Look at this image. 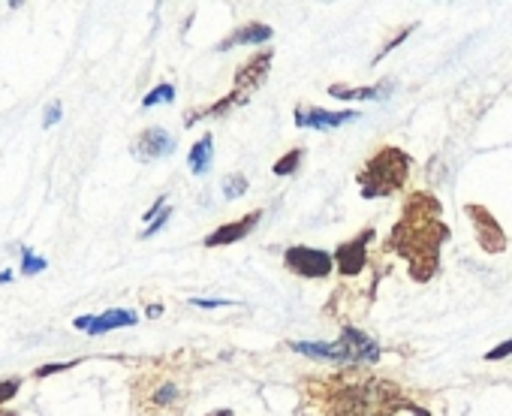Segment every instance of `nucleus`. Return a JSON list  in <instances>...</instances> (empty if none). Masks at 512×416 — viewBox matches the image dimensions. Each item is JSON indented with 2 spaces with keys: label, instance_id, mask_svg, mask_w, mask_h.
<instances>
[{
  "label": "nucleus",
  "instance_id": "1",
  "mask_svg": "<svg viewBox=\"0 0 512 416\" xmlns=\"http://www.w3.org/2000/svg\"><path fill=\"white\" fill-rule=\"evenodd\" d=\"M449 236L452 230L443 221V202L431 190H413L386 239V251L407 263L410 281L428 284L440 272V251Z\"/></svg>",
  "mask_w": 512,
  "mask_h": 416
},
{
  "label": "nucleus",
  "instance_id": "2",
  "mask_svg": "<svg viewBox=\"0 0 512 416\" xmlns=\"http://www.w3.org/2000/svg\"><path fill=\"white\" fill-rule=\"evenodd\" d=\"M410 169H413V157L404 148L383 145L374 157H368V163L356 175L362 199H386L401 193L410 178Z\"/></svg>",
  "mask_w": 512,
  "mask_h": 416
},
{
  "label": "nucleus",
  "instance_id": "3",
  "mask_svg": "<svg viewBox=\"0 0 512 416\" xmlns=\"http://www.w3.org/2000/svg\"><path fill=\"white\" fill-rule=\"evenodd\" d=\"M296 353L311 356V359H329V362H341V365H362V362H377L380 359V344L365 335L356 326H344L341 338L326 344V341H296L290 344Z\"/></svg>",
  "mask_w": 512,
  "mask_h": 416
},
{
  "label": "nucleus",
  "instance_id": "4",
  "mask_svg": "<svg viewBox=\"0 0 512 416\" xmlns=\"http://www.w3.org/2000/svg\"><path fill=\"white\" fill-rule=\"evenodd\" d=\"M272 58H275V52H272V49H266V52H260V55H253L247 64H241V67H238V73H235L232 91H229L223 100H217V103H211V106H205V109H190V115L184 118V124H187V127H193V124H196V121H202V118L226 115L229 109L244 106V103L253 97V91L266 82V76H269V70H272Z\"/></svg>",
  "mask_w": 512,
  "mask_h": 416
},
{
  "label": "nucleus",
  "instance_id": "5",
  "mask_svg": "<svg viewBox=\"0 0 512 416\" xmlns=\"http://www.w3.org/2000/svg\"><path fill=\"white\" fill-rule=\"evenodd\" d=\"M464 215H467V221L473 224L476 245H479V251H482V254L497 257V254H503V251L509 248L506 230L500 227V221L488 212L485 205H479V202H467V205H464Z\"/></svg>",
  "mask_w": 512,
  "mask_h": 416
},
{
  "label": "nucleus",
  "instance_id": "6",
  "mask_svg": "<svg viewBox=\"0 0 512 416\" xmlns=\"http://www.w3.org/2000/svg\"><path fill=\"white\" fill-rule=\"evenodd\" d=\"M284 266L287 272L305 278V281H320V278H329L332 269H335V260L329 251L323 248H308V245H293L287 248L284 254Z\"/></svg>",
  "mask_w": 512,
  "mask_h": 416
},
{
  "label": "nucleus",
  "instance_id": "7",
  "mask_svg": "<svg viewBox=\"0 0 512 416\" xmlns=\"http://www.w3.org/2000/svg\"><path fill=\"white\" fill-rule=\"evenodd\" d=\"M371 242H374V230H362L356 239L338 245V251L332 254V260H335V266H338V272H341L344 278L362 275V269H365V263H368V245H371Z\"/></svg>",
  "mask_w": 512,
  "mask_h": 416
},
{
  "label": "nucleus",
  "instance_id": "8",
  "mask_svg": "<svg viewBox=\"0 0 512 416\" xmlns=\"http://www.w3.org/2000/svg\"><path fill=\"white\" fill-rule=\"evenodd\" d=\"M136 323H139L136 311H124V308H112L106 314H85V317L73 320V326L88 332V335H103V332H112V329L136 326Z\"/></svg>",
  "mask_w": 512,
  "mask_h": 416
},
{
  "label": "nucleus",
  "instance_id": "9",
  "mask_svg": "<svg viewBox=\"0 0 512 416\" xmlns=\"http://www.w3.org/2000/svg\"><path fill=\"white\" fill-rule=\"evenodd\" d=\"M356 118H359V112H329V109H311V106L296 109L299 130H338L344 124H353Z\"/></svg>",
  "mask_w": 512,
  "mask_h": 416
},
{
  "label": "nucleus",
  "instance_id": "10",
  "mask_svg": "<svg viewBox=\"0 0 512 416\" xmlns=\"http://www.w3.org/2000/svg\"><path fill=\"white\" fill-rule=\"evenodd\" d=\"M175 151V139L163 130V127H148L139 133V139L133 142V154L139 160H157V157H169Z\"/></svg>",
  "mask_w": 512,
  "mask_h": 416
},
{
  "label": "nucleus",
  "instance_id": "11",
  "mask_svg": "<svg viewBox=\"0 0 512 416\" xmlns=\"http://www.w3.org/2000/svg\"><path fill=\"white\" fill-rule=\"evenodd\" d=\"M263 221V212H250L247 218H241V221H232V224H223V227H217L214 233H208L205 236V248H223V245H235V242H241L244 236H250L253 233V227Z\"/></svg>",
  "mask_w": 512,
  "mask_h": 416
},
{
  "label": "nucleus",
  "instance_id": "12",
  "mask_svg": "<svg viewBox=\"0 0 512 416\" xmlns=\"http://www.w3.org/2000/svg\"><path fill=\"white\" fill-rule=\"evenodd\" d=\"M275 37V31L269 28V25H263V22H250V25H244V28H238L235 34H229V40H223L220 43V52H229V49H235V46H256V43H269Z\"/></svg>",
  "mask_w": 512,
  "mask_h": 416
},
{
  "label": "nucleus",
  "instance_id": "13",
  "mask_svg": "<svg viewBox=\"0 0 512 416\" xmlns=\"http://www.w3.org/2000/svg\"><path fill=\"white\" fill-rule=\"evenodd\" d=\"M392 94V82L365 85V88H347V85H329V97L335 100H386Z\"/></svg>",
  "mask_w": 512,
  "mask_h": 416
},
{
  "label": "nucleus",
  "instance_id": "14",
  "mask_svg": "<svg viewBox=\"0 0 512 416\" xmlns=\"http://www.w3.org/2000/svg\"><path fill=\"white\" fill-rule=\"evenodd\" d=\"M211 160H214V136L208 133V136H202V139L190 148V154H187V166H190V172H193V175H208Z\"/></svg>",
  "mask_w": 512,
  "mask_h": 416
},
{
  "label": "nucleus",
  "instance_id": "15",
  "mask_svg": "<svg viewBox=\"0 0 512 416\" xmlns=\"http://www.w3.org/2000/svg\"><path fill=\"white\" fill-rule=\"evenodd\" d=\"M172 404H178V407H181V392H178V386H175V383H169V380L157 383V386L151 389V395H148V407H151V410H163V413H169V410H172Z\"/></svg>",
  "mask_w": 512,
  "mask_h": 416
},
{
  "label": "nucleus",
  "instance_id": "16",
  "mask_svg": "<svg viewBox=\"0 0 512 416\" xmlns=\"http://www.w3.org/2000/svg\"><path fill=\"white\" fill-rule=\"evenodd\" d=\"M302 157H305V148H293V151H287L278 163H275V175H281V178H287V175H293L296 169H299V163H302Z\"/></svg>",
  "mask_w": 512,
  "mask_h": 416
},
{
  "label": "nucleus",
  "instance_id": "17",
  "mask_svg": "<svg viewBox=\"0 0 512 416\" xmlns=\"http://www.w3.org/2000/svg\"><path fill=\"white\" fill-rule=\"evenodd\" d=\"M172 100H175V88H172L169 82H163V85L151 88V91L142 97V106L151 109V106H160V103H172Z\"/></svg>",
  "mask_w": 512,
  "mask_h": 416
},
{
  "label": "nucleus",
  "instance_id": "18",
  "mask_svg": "<svg viewBox=\"0 0 512 416\" xmlns=\"http://www.w3.org/2000/svg\"><path fill=\"white\" fill-rule=\"evenodd\" d=\"M244 193H247V178L241 172L226 175V181H223V199H238Z\"/></svg>",
  "mask_w": 512,
  "mask_h": 416
},
{
  "label": "nucleus",
  "instance_id": "19",
  "mask_svg": "<svg viewBox=\"0 0 512 416\" xmlns=\"http://www.w3.org/2000/svg\"><path fill=\"white\" fill-rule=\"evenodd\" d=\"M22 389V377H4L0 380V407H4L7 401H13Z\"/></svg>",
  "mask_w": 512,
  "mask_h": 416
},
{
  "label": "nucleus",
  "instance_id": "20",
  "mask_svg": "<svg viewBox=\"0 0 512 416\" xmlns=\"http://www.w3.org/2000/svg\"><path fill=\"white\" fill-rule=\"evenodd\" d=\"M49 269V263L43 260V257H37L34 251H25V257H22V272L25 275H40V272H46Z\"/></svg>",
  "mask_w": 512,
  "mask_h": 416
},
{
  "label": "nucleus",
  "instance_id": "21",
  "mask_svg": "<svg viewBox=\"0 0 512 416\" xmlns=\"http://www.w3.org/2000/svg\"><path fill=\"white\" fill-rule=\"evenodd\" d=\"M416 28H419V25H407V28H404V31H401V34H398L395 40H389V43H386V46H383V49L377 52V58H374V64H377V61H383V58H386V55H389V52H392L395 46H401V43H404V40H407V37H410V34L416 31Z\"/></svg>",
  "mask_w": 512,
  "mask_h": 416
},
{
  "label": "nucleus",
  "instance_id": "22",
  "mask_svg": "<svg viewBox=\"0 0 512 416\" xmlns=\"http://www.w3.org/2000/svg\"><path fill=\"white\" fill-rule=\"evenodd\" d=\"M169 218H172V208H163V212H160L154 221H148V230L142 233V239H151V236H157V233L166 227V221H169Z\"/></svg>",
  "mask_w": 512,
  "mask_h": 416
},
{
  "label": "nucleus",
  "instance_id": "23",
  "mask_svg": "<svg viewBox=\"0 0 512 416\" xmlns=\"http://www.w3.org/2000/svg\"><path fill=\"white\" fill-rule=\"evenodd\" d=\"M70 368H76V362H49V365H40V368L34 371V377L43 380V377H49V374H61V371H70Z\"/></svg>",
  "mask_w": 512,
  "mask_h": 416
},
{
  "label": "nucleus",
  "instance_id": "24",
  "mask_svg": "<svg viewBox=\"0 0 512 416\" xmlns=\"http://www.w3.org/2000/svg\"><path fill=\"white\" fill-rule=\"evenodd\" d=\"M506 356H512V338L503 341V344H497V347H491L482 359H485V362H500V359H506Z\"/></svg>",
  "mask_w": 512,
  "mask_h": 416
},
{
  "label": "nucleus",
  "instance_id": "25",
  "mask_svg": "<svg viewBox=\"0 0 512 416\" xmlns=\"http://www.w3.org/2000/svg\"><path fill=\"white\" fill-rule=\"evenodd\" d=\"M58 121H61V103L55 100V103H52V106L46 109V118H43V127L49 130V127H55Z\"/></svg>",
  "mask_w": 512,
  "mask_h": 416
},
{
  "label": "nucleus",
  "instance_id": "26",
  "mask_svg": "<svg viewBox=\"0 0 512 416\" xmlns=\"http://www.w3.org/2000/svg\"><path fill=\"white\" fill-rule=\"evenodd\" d=\"M190 305H196V308H220V305H238V302H226V299H193Z\"/></svg>",
  "mask_w": 512,
  "mask_h": 416
},
{
  "label": "nucleus",
  "instance_id": "27",
  "mask_svg": "<svg viewBox=\"0 0 512 416\" xmlns=\"http://www.w3.org/2000/svg\"><path fill=\"white\" fill-rule=\"evenodd\" d=\"M10 281H13V272H10V269L0 272V284H10Z\"/></svg>",
  "mask_w": 512,
  "mask_h": 416
},
{
  "label": "nucleus",
  "instance_id": "28",
  "mask_svg": "<svg viewBox=\"0 0 512 416\" xmlns=\"http://www.w3.org/2000/svg\"><path fill=\"white\" fill-rule=\"evenodd\" d=\"M160 314H163V305H151L148 308V317H160Z\"/></svg>",
  "mask_w": 512,
  "mask_h": 416
},
{
  "label": "nucleus",
  "instance_id": "29",
  "mask_svg": "<svg viewBox=\"0 0 512 416\" xmlns=\"http://www.w3.org/2000/svg\"><path fill=\"white\" fill-rule=\"evenodd\" d=\"M208 416H235V413L232 410H211Z\"/></svg>",
  "mask_w": 512,
  "mask_h": 416
},
{
  "label": "nucleus",
  "instance_id": "30",
  "mask_svg": "<svg viewBox=\"0 0 512 416\" xmlns=\"http://www.w3.org/2000/svg\"><path fill=\"white\" fill-rule=\"evenodd\" d=\"M0 416H19L16 410H7V407H0Z\"/></svg>",
  "mask_w": 512,
  "mask_h": 416
}]
</instances>
